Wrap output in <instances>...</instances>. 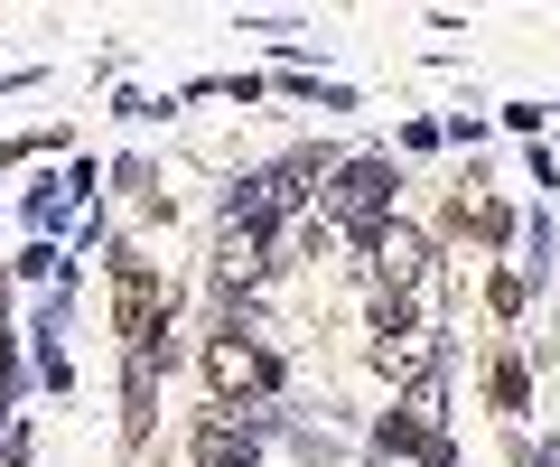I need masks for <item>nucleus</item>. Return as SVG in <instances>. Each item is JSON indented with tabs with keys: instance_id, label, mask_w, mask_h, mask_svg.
<instances>
[{
	"instance_id": "obj_1",
	"label": "nucleus",
	"mask_w": 560,
	"mask_h": 467,
	"mask_svg": "<svg viewBox=\"0 0 560 467\" xmlns=\"http://www.w3.org/2000/svg\"><path fill=\"white\" fill-rule=\"evenodd\" d=\"M393 160H337L327 168V187H318V206L346 224V234H374V224H393Z\"/></svg>"
},
{
	"instance_id": "obj_2",
	"label": "nucleus",
	"mask_w": 560,
	"mask_h": 467,
	"mask_svg": "<svg viewBox=\"0 0 560 467\" xmlns=\"http://www.w3.org/2000/svg\"><path fill=\"white\" fill-rule=\"evenodd\" d=\"M113 308H121V337L140 346H168V318H160V281H150V262L140 253H113Z\"/></svg>"
},
{
	"instance_id": "obj_3",
	"label": "nucleus",
	"mask_w": 560,
	"mask_h": 467,
	"mask_svg": "<svg viewBox=\"0 0 560 467\" xmlns=\"http://www.w3.org/2000/svg\"><path fill=\"white\" fill-rule=\"evenodd\" d=\"M253 430H261V411L215 402V411H206V430H197V467H261L253 458Z\"/></svg>"
},
{
	"instance_id": "obj_4",
	"label": "nucleus",
	"mask_w": 560,
	"mask_h": 467,
	"mask_svg": "<svg viewBox=\"0 0 560 467\" xmlns=\"http://www.w3.org/2000/svg\"><path fill=\"white\" fill-rule=\"evenodd\" d=\"M160 365H168V346H140L131 374H121V430H131V440L160 430Z\"/></svg>"
},
{
	"instance_id": "obj_5",
	"label": "nucleus",
	"mask_w": 560,
	"mask_h": 467,
	"mask_svg": "<svg viewBox=\"0 0 560 467\" xmlns=\"http://www.w3.org/2000/svg\"><path fill=\"white\" fill-rule=\"evenodd\" d=\"M374 440L393 448V458H411V448H430V440H440V430L420 421V411H383V430H374Z\"/></svg>"
},
{
	"instance_id": "obj_6",
	"label": "nucleus",
	"mask_w": 560,
	"mask_h": 467,
	"mask_svg": "<svg viewBox=\"0 0 560 467\" xmlns=\"http://www.w3.org/2000/svg\"><path fill=\"white\" fill-rule=\"evenodd\" d=\"M486 384H495V402H504V411H523V402H533V384H523V365H514V355H495V374H486Z\"/></svg>"
},
{
	"instance_id": "obj_7",
	"label": "nucleus",
	"mask_w": 560,
	"mask_h": 467,
	"mask_svg": "<svg viewBox=\"0 0 560 467\" xmlns=\"http://www.w3.org/2000/svg\"><path fill=\"white\" fill-rule=\"evenodd\" d=\"M10 384H20V355H10V327H0V402H10Z\"/></svg>"
}]
</instances>
